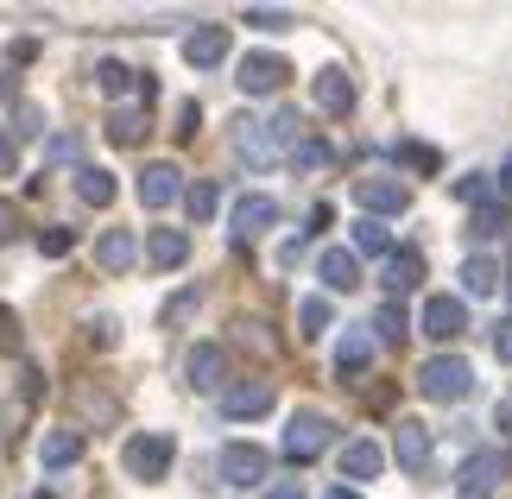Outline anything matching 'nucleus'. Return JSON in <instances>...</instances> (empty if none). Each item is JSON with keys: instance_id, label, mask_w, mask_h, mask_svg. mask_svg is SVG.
Returning <instances> with one entry per match:
<instances>
[{"instance_id": "1", "label": "nucleus", "mask_w": 512, "mask_h": 499, "mask_svg": "<svg viewBox=\"0 0 512 499\" xmlns=\"http://www.w3.org/2000/svg\"><path fill=\"white\" fill-rule=\"evenodd\" d=\"M418 392L430 398V405H462V398L475 392V367H468L462 354H430V361L418 367Z\"/></svg>"}, {"instance_id": "2", "label": "nucleus", "mask_w": 512, "mask_h": 499, "mask_svg": "<svg viewBox=\"0 0 512 499\" xmlns=\"http://www.w3.org/2000/svg\"><path fill=\"white\" fill-rule=\"evenodd\" d=\"M177 462V436L171 430H140L121 443V468L133 474V481H165Z\"/></svg>"}, {"instance_id": "3", "label": "nucleus", "mask_w": 512, "mask_h": 499, "mask_svg": "<svg viewBox=\"0 0 512 499\" xmlns=\"http://www.w3.org/2000/svg\"><path fill=\"white\" fill-rule=\"evenodd\" d=\"M329 443H336V424H329L323 411H310V405H304V411H291V417H285V455H291V462H317Z\"/></svg>"}, {"instance_id": "4", "label": "nucleus", "mask_w": 512, "mask_h": 499, "mask_svg": "<svg viewBox=\"0 0 512 499\" xmlns=\"http://www.w3.org/2000/svg\"><path fill=\"white\" fill-rule=\"evenodd\" d=\"M215 474H222L228 487H260L272 474V455L260 443H222L215 449Z\"/></svg>"}, {"instance_id": "5", "label": "nucleus", "mask_w": 512, "mask_h": 499, "mask_svg": "<svg viewBox=\"0 0 512 499\" xmlns=\"http://www.w3.org/2000/svg\"><path fill=\"white\" fill-rule=\"evenodd\" d=\"M285 76H291V64H285L279 51H247L241 64H234V83H241V95H279Z\"/></svg>"}, {"instance_id": "6", "label": "nucleus", "mask_w": 512, "mask_h": 499, "mask_svg": "<svg viewBox=\"0 0 512 499\" xmlns=\"http://www.w3.org/2000/svg\"><path fill=\"white\" fill-rule=\"evenodd\" d=\"M354 203H361V215L386 222V215H405L411 209V190L399 184V177H354Z\"/></svg>"}, {"instance_id": "7", "label": "nucleus", "mask_w": 512, "mask_h": 499, "mask_svg": "<svg viewBox=\"0 0 512 499\" xmlns=\"http://www.w3.org/2000/svg\"><path fill=\"white\" fill-rule=\"evenodd\" d=\"M418 329L430 335V342H456V335L468 329V297H449V291L424 297V310H418Z\"/></svg>"}, {"instance_id": "8", "label": "nucleus", "mask_w": 512, "mask_h": 499, "mask_svg": "<svg viewBox=\"0 0 512 499\" xmlns=\"http://www.w3.org/2000/svg\"><path fill=\"white\" fill-rule=\"evenodd\" d=\"M266 228H279V203H272L266 190L234 196V209H228V234H234V241H260Z\"/></svg>"}, {"instance_id": "9", "label": "nucleus", "mask_w": 512, "mask_h": 499, "mask_svg": "<svg viewBox=\"0 0 512 499\" xmlns=\"http://www.w3.org/2000/svg\"><path fill=\"white\" fill-rule=\"evenodd\" d=\"M228 51H234V32L228 26H196V32H184V64L190 70H222Z\"/></svg>"}, {"instance_id": "10", "label": "nucleus", "mask_w": 512, "mask_h": 499, "mask_svg": "<svg viewBox=\"0 0 512 499\" xmlns=\"http://www.w3.org/2000/svg\"><path fill=\"white\" fill-rule=\"evenodd\" d=\"M234 152L247 158L253 171H266V165H279V139H272V127L266 121H253V114H241V121H234Z\"/></svg>"}, {"instance_id": "11", "label": "nucleus", "mask_w": 512, "mask_h": 499, "mask_svg": "<svg viewBox=\"0 0 512 499\" xmlns=\"http://www.w3.org/2000/svg\"><path fill=\"white\" fill-rule=\"evenodd\" d=\"M272 379H241V386L222 392V417H234V424H247V417H266L272 411Z\"/></svg>"}, {"instance_id": "12", "label": "nucleus", "mask_w": 512, "mask_h": 499, "mask_svg": "<svg viewBox=\"0 0 512 499\" xmlns=\"http://www.w3.org/2000/svg\"><path fill=\"white\" fill-rule=\"evenodd\" d=\"M140 203H146V209H171V203H184V171L165 165V158H159V165H146V171H140Z\"/></svg>"}, {"instance_id": "13", "label": "nucleus", "mask_w": 512, "mask_h": 499, "mask_svg": "<svg viewBox=\"0 0 512 499\" xmlns=\"http://www.w3.org/2000/svg\"><path fill=\"white\" fill-rule=\"evenodd\" d=\"M310 102H317L323 114H348V108H354V83H348V70H342V64H323L317 76H310Z\"/></svg>"}, {"instance_id": "14", "label": "nucleus", "mask_w": 512, "mask_h": 499, "mask_svg": "<svg viewBox=\"0 0 512 499\" xmlns=\"http://www.w3.org/2000/svg\"><path fill=\"white\" fill-rule=\"evenodd\" d=\"M386 468V449L373 443V436H354V443H342V481L361 487V481H380Z\"/></svg>"}, {"instance_id": "15", "label": "nucleus", "mask_w": 512, "mask_h": 499, "mask_svg": "<svg viewBox=\"0 0 512 499\" xmlns=\"http://www.w3.org/2000/svg\"><path fill=\"white\" fill-rule=\"evenodd\" d=\"M392 462H399L405 474H424L430 468V430L418 424V417H405V424L392 430Z\"/></svg>"}, {"instance_id": "16", "label": "nucleus", "mask_w": 512, "mask_h": 499, "mask_svg": "<svg viewBox=\"0 0 512 499\" xmlns=\"http://www.w3.org/2000/svg\"><path fill=\"white\" fill-rule=\"evenodd\" d=\"M500 474H506V455H500V449H475V455L462 462V474H456V481H462V499H481L487 487H500Z\"/></svg>"}, {"instance_id": "17", "label": "nucleus", "mask_w": 512, "mask_h": 499, "mask_svg": "<svg viewBox=\"0 0 512 499\" xmlns=\"http://www.w3.org/2000/svg\"><path fill=\"white\" fill-rule=\"evenodd\" d=\"M83 462V430H45L38 436V468L45 474H64Z\"/></svg>"}, {"instance_id": "18", "label": "nucleus", "mask_w": 512, "mask_h": 499, "mask_svg": "<svg viewBox=\"0 0 512 499\" xmlns=\"http://www.w3.org/2000/svg\"><path fill=\"white\" fill-rule=\"evenodd\" d=\"M184 373H190V386H196V392H222V373H228L222 342H196V348H190V361H184Z\"/></svg>"}, {"instance_id": "19", "label": "nucleus", "mask_w": 512, "mask_h": 499, "mask_svg": "<svg viewBox=\"0 0 512 499\" xmlns=\"http://www.w3.org/2000/svg\"><path fill=\"white\" fill-rule=\"evenodd\" d=\"M146 259H152L159 272H177V266L190 259V234H184V228H146Z\"/></svg>"}, {"instance_id": "20", "label": "nucleus", "mask_w": 512, "mask_h": 499, "mask_svg": "<svg viewBox=\"0 0 512 499\" xmlns=\"http://www.w3.org/2000/svg\"><path fill=\"white\" fill-rule=\"evenodd\" d=\"M133 259H140L133 228H108L102 241H95V266H102V272H133Z\"/></svg>"}, {"instance_id": "21", "label": "nucleus", "mask_w": 512, "mask_h": 499, "mask_svg": "<svg viewBox=\"0 0 512 499\" xmlns=\"http://www.w3.org/2000/svg\"><path fill=\"white\" fill-rule=\"evenodd\" d=\"M317 278H323V291H354L361 285V259L348 247H329V253H317Z\"/></svg>"}, {"instance_id": "22", "label": "nucleus", "mask_w": 512, "mask_h": 499, "mask_svg": "<svg viewBox=\"0 0 512 499\" xmlns=\"http://www.w3.org/2000/svg\"><path fill=\"white\" fill-rule=\"evenodd\" d=\"M500 278H506V272H500L494 253H468V259H462V297H494Z\"/></svg>"}, {"instance_id": "23", "label": "nucleus", "mask_w": 512, "mask_h": 499, "mask_svg": "<svg viewBox=\"0 0 512 499\" xmlns=\"http://www.w3.org/2000/svg\"><path fill=\"white\" fill-rule=\"evenodd\" d=\"M373 367V329H348L342 342H336V373L342 379H361Z\"/></svg>"}, {"instance_id": "24", "label": "nucleus", "mask_w": 512, "mask_h": 499, "mask_svg": "<svg viewBox=\"0 0 512 499\" xmlns=\"http://www.w3.org/2000/svg\"><path fill=\"white\" fill-rule=\"evenodd\" d=\"M418 278H424V259L411 253V247H405V253H392L386 266H380V285H386L392 297H399V291H418Z\"/></svg>"}, {"instance_id": "25", "label": "nucleus", "mask_w": 512, "mask_h": 499, "mask_svg": "<svg viewBox=\"0 0 512 499\" xmlns=\"http://www.w3.org/2000/svg\"><path fill=\"white\" fill-rule=\"evenodd\" d=\"M323 329H336V304H329L323 291H310L304 304H298V335H310V342H317Z\"/></svg>"}, {"instance_id": "26", "label": "nucleus", "mask_w": 512, "mask_h": 499, "mask_svg": "<svg viewBox=\"0 0 512 499\" xmlns=\"http://www.w3.org/2000/svg\"><path fill=\"white\" fill-rule=\"evenodd\" d=\"M76 196H83L89 209H108V203H114V171L83 165V171H76Z\"/></svg>"}, {"instance_id": "27", "label": "nucleus", "mask_w": 512, "mask_h": 499, "mask_svg": "<svg viewBox=\"0 0 512 499\" xmlns=\"http://www.w3.org/2000/svg\"><path fill=\"white\" fill-rule=\"evenodd\" d=\"M361 253H373V259H392L399 247H392V234H386V222H373V215H361L354 222V259Z\"/></svg>"}, {"instance_id": "28", "label": "nucleus", "mask_w": 512, "mask_h": 499, "mask_svg": "<svg viewBox=\"0 0 512 499\" xmlns=\"http://www.w3.org/2000/svg\"><path fill=\"white\" fill-rule=\"evenodd\" d=\"M196 310H203V285H184V291H177V297H165L159 323H165V329H184V323H190Z\"/></svg>"}, {"instance_id": "29", "label": "nucleus", "mask_w": 512, "mask_h": 499, "mask_svg": "<svg viewBox=\"0 0 512 499\" xmlns=\"http://www.w3.org/2000/svg\"><path fill=\"white\" fill-rule=\"evenodd\" d=\"M108 139H114V146H140V139H146V114L140 108H114L108 114Z\"/></svg>"}, {"instance_id": "30", "label": "nucleus", "mask_w": 512, "mask_h": 499, "mask_svg": "<svg viewBox=\"0 0 512 499\" xmlns=\"http://www.w3.org/2000/svg\"><path fill=\"white\" fill-rule=\"evenodd\" d=\"M95 89H102V95H114V102H121V95L133 89V70L121 64V57H102V64H95Z\"/></svg>"}, {"instance_id": "31", "label": "nucleus", "mask_w": 512, "mask_h": 499, "mask_svg": "<svg viewBox=\"0 0 512 499\" xmlns=\"http://www.w3.org/2000/svg\"><path fill=\"white\" fill-rule=\"evenodd\" d=\"M500 234H506V209L500 203H481L468 215V241H500Z\"/></svg>"}, {"instance_id": "32", "label": "nucleus", "mask_w": 512, "mask_h": 499, "mask_svg": "<svg viewBox=\"0 0 512 499\" xmlns=\"http://www.w3.org/2000/svg\"><path fill=\"white\" fill-rule=\"evenodd\" d=\"M367 329L380 335V342H399V335L411 329V316H405V304H399V297H386V304H380V316H373Z\"/></svg>"}, {"instance_id": "33", "label": "nucleus", "mask_w": 512, "mask_h": 499, "mask_svg": "<svg viewBox=\"0 0 512 499\" xmlns=\"http://www.w3.org/2000/svg\"><path fill=\"white\" fill-rule=\"evenodd\" d=\"M184 209H190V222H209V215L222 209V190H215L209 177H203V184H190V190H184Z\"/></svg>"}, {"instance_id": "34", "label": "nucleus", "mask_w": 512, "mask_h": 499, "mask_svg": "<svg viewBox=\"0 0 512 499\" xmlns=\"http://www.w3.org/2000/svg\"><path fill=\"white\" fill-rule=\"evenodd\" d=\"M247 26L253 32H291V26H298V13H285V7H247Z\"/></svg>"}, {"instance_id": "35", "label": "nucleus", "mask_w": 512, "mask_h": 499, "mask_svg": "<svg viewBox=\"0 0 512 499\" xmlns=\"http://www.w3.org/2000/svg\"><path fill=\"white\" fill-rule=\"evenodd\" d=\"M7 133H13V139H38V133H45V114H38V102H19Z\"/></svg>"}, {"instance_id": "36", "label": "nucleus", "mask_w": 512, "mask_h": 499, "mask_svg": "<svg viewBox=\"0 0 512 499\" xmlns=\"http://www.w3.org/2000/svg\"><path fill=\"white\" fill-rule=\"evenodd\" d=\"M392 152H399V165H411V171H437V152H430L424 139H399Z\"/></svg>"}, {"instance_id": "37", "label": "nucleus", "mask_w": 512, "mask_h": 499, "mask_svg": "<svg viewBox=\"0 0 512 499\" xmlns=\"http://www.w3.org/2000/svg\"><path fill=\"white\" fill-rule=\"evenodd\" d=\"M45 158H51V165H76V158H83V139H76V133H57L51 146H45Z\"/></svg>"}, {"instance_id": "38", "label": "nucleus", "mask_w": 512, "mask_h": 499, "mask_svg": "<svg viewBox=\"0 0 512 499\" xmlns=\"http://www.w3.org/2000/svg\"><path fill=\"white\" fill-rule=\"evenodd\" d=\"M76 247V228H51V234H38V253H45V259H64Z\"/></svg>"}, {"instance_id": "39", "label": "nucleus", "mask_w": 512, "mask_h": 499, "mask_svg": "<svg viewBox=\"0 0 512 499\" xmlns=\"http://www.w3.org/2000/svg\"><path fill=\"white\" fill-rule=\"evenodd\" d=\"M291 158H298L304 171H323V165H329V146H323V139H304V146L291 152Z\"/></svg>"}, {"instance_id": "40", "label": "nucleus", "mask_w": 512, "mask_h": 499, "mask_svg": "<svg viewBox=\"0 0 512 499\" xmlns=\"http://www.w3.org/2000/svg\"><path fill=\"white\" fill-rule=\"evenodd\" d=\"M456 196H462V203H475V209H481V203H487V177H481V171L456 177Z\"/></svg>"}, {"instance_id": "41", "label": "nucleus", "mask_w": 512, "mask_h": 499, "mask_svg": "<svg viewBox=\"0 0 512 499\" xmlns=\"http://www.w3.org/2000/svg\"><path fill=\"white\" fill-rule=\"evenodd\" d=\"M494 361H512V316L494 323Z\"/></svg>"}, {"instance_id": "42", "label": "nucleus", "mask_w": 512, "mask_h": 499, "mask_svg": "<svg viewBox=\"0 0 512 499\" xmlns=\"http://www.w3.org/2000/svg\"><path fill=\"white\" fill-rule=\"evenodd\" d=\"M13 158H19V139H13L7 127H0V177H7V171H13Z\"/></svg>"}, {"instance_id": "43", "label": "nucleus", "mask_w": 512, "mask_h": 499, "mask_svg": "<svg viewBox=\"0 0 512 499\" xmlns=\"http://www.w3.org/2000/svg\"><path fill=\"white\" fill-rule=\"evenodd\" d=\"M89 329H95V348H114V316H95Z\"/></svg>"}, {"instance_id": "44", "label": "nucleus", "mask_w": 512, "mask_h": 499, "mask_svg": "<svg viewBox=\"0 0 512 499\" xmlns=\"http://www.w3.org/2000/svg\"><path fill=\"white\" fill-rule=\"evenodd\" d=\"M13 222H19V215H13V203H0V241H13V234H19Z\"/></svg>"}, {"instance_id": "45", "label": "nucleus", "mask_w": 512, "mask_h": 499, "mask_svg": "<svg viewBox=\"0 0 512 499\" xmlns=\"http://www.w3.org/2000/svg\"><path fill=\"white\" fill-rule=\"evenodd\" d=\"M266 499H310V493H304V487H291V481H279V487H272Z\"/></svg>"}, {"instance_id": "46", "label": "nucleus", "mask_w": 512, "mask_h": 499, "mask_svg": "<svg viewBox=\"0 0 512 499\" xmlns=\"http://www.w3.org/2000/svg\"><path fill=\"white\" fill-rule=\"evenodd\" d=\"M494 430H500V436H512V405H494Z\"/></svg>"}, {"instance_id": "47", "label": "nucleus", "mask_w": 512, "mask_h": 499, "mask_svg": "<svg viewBox=\"0 0 512 499\" xmlns=\"http://www.w3.org/2000/svg\"><path fill=\"white\" fill-rule=\"evenodd\" d=\"M323 499H361V493H354V487H348V481H336V487H329V493H323Z\"/></svg>"}, {"instance_id": "48", "label": "nucleus", "mask_w": 512, "mask_h": 499, "mask_svg": "<svg viewBox=\"0 0 512 499\" xmlns=\"http://www.w3.org/2000/svg\"><path fill=\"white\" fill-rule=\"evenodd\" d=\"M494 190H506V196H512V165H506V171L494 177Z\"/></svg>"}, {"instance_id": "49", "label": "nucleus", "mask_w": 512, "mask_h": 499, "mask_svg": "<svg viewBox=\"0 0 512 499\" xmlns=\"http://www.w3.org/2000/svg\"><path fill=\"white\" fill-rule=\"evenodd\" d=\"M7 424H13V411H0V436H7Z\"/></svg>"}, {"instance_id": "50", "label": "nucleus", "mask_w": 512, "mask_h": 499, "mask_svg": "<svg viewBox=\"0 0 512 499\" xmlns=\"http://www.w3.org/2000/svg\"><path fill=\"white\" fill-rule=\"evenodd\" d=\"M32 499H57V493H32Z\"/></svg>"}, {"instance_id": "51", "label": "nucleus", "mask_w": 512, "mask_h": 499, "mask_svg": "<svg viewBox=\"0 0 512 499\" xmlns=\"http://www.w3.org/2000/svg\"><path fill=\"white\" fill-rule=\"evenodd\" d=\"M506 291H512V272H506Z\"/></svg>"}]
</instances>
